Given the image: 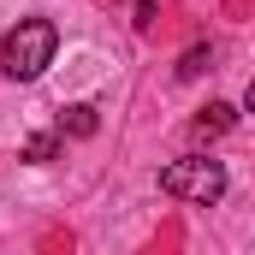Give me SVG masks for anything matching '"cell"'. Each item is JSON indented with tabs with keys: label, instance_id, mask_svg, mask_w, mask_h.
<instances>
[{
	"label": "cell",
	"instance_id": "obj_1",
	"mask_svg": "<svg viewBox=\"0 0 255 255\" xmlns=\"http://www.w3.org/2000/svg\"><path fill=\"white\" fill-rule=\"evenodd\" d=\"M54 48H60V24H54V18H24V24L6 36V48H0V71H6L12 83H36V77L54 65Z\"/></svg>",
	"mask_w": 255,
	"mask_h": 255
},
{
	"label": "cell",
	"instance_id": "obj_2",
	"mask_svg": "<svg viewBox=\"0 0 255 255\" xmlns=\"http://www.w3.org/2000/svg\"><path fill=\"white\" fill-rule=\"evenodd\" d=\"M160 190L178 196V202H220L226 196V166L208 160V154H184V160L160 166Z\"/></svg>",
	"mask_w": 255,
	"mask_h": 255
},
{
	"label": "cell",
	"instance_id": "obj_3",
	"mask_svg": "<svg viewBox=\"0 0 255 255\" xmlns=\"http://www.w3.org/2000/svg\"><path fill=\"white\" fill-rule=\"evenodd\" d=\"M232 125H238V107H232V101H208V107L196 113V136H226Z\"/></svg>",
	"mask_w": 255,
	"mask_h": 255
},
{
	"label": "cell",
	"instance_id": "obj_4",
	"mask_svg": "<svg viewBox=\"0 0 255 255\" xmlns=\"http://www.w3.org/2000/svg\"><path fill=\"white\" fill-rule=\"evenodd\" d=\"M60 136H95V107H89V101L60 107Z\"/></svg>",
	"mask_w": 255,
	"mask_h": 255
},
{
	"label": "cell",
	"instance_id": "obj_5",
	"mask_svg": "<svg viewBox=\"0 0 255 255\" xmlns=\"http://www.w3.org/2000/svg\"><path fill=\"white\" fill-rule=\"evenodd\" d=\"M24 160H36V166H42V160H60V136H54V130H36V136L24 142Z\"/></svg>",
	"mask_w": 255,
	"mask_h": 255
},
{
	"label": "cell",
	"instance_id": "obj_6",
	"mask_svg": "<svg viewBox=\"0 0 255 255\" xmlns=\"http://www.w3.org/2000/svg\"><path fill=\"white\" fill-rule=\"evenodd\" d=\"M208 65H214V48H190V54H184V60H178V77H184V83H190V77H202V71H208Z\"/></svg>",
	"mask_w": 255,
	"mask_h": 255
}]
</instances>
